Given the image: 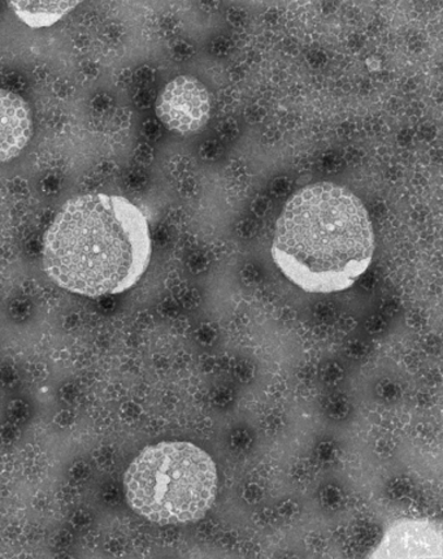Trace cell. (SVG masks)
I'll list each match as a JSON object with an SVG mask.
<instances>
[{
  "mask_svg": "<svg viewBox=\"0 0 443 559\" xmlns=\"http://www.w3.org/2000/svg\"><path fill=\"white\" fill-rule=\"evenodd\" d=\"M33 133L31 108L19 94L0 88V162L15 159Z\"/></svg>",
  "mask_w": 443,
  "mask_h": 559,
  "instance_id": "obj_6",
  "label": "cell"
},
{
  "mask_svg": "<svg viewBox=\"0 0 443 559\" xmlns=\"http://www.w3.org/2000/svg\"><path fill=\"white\" fill-rule=\"evenodd\" d=\"M155 110L169 131L179 134L200 132L211 114L207 87L192 76L176 78L160 92Z\"/></svg>",
  "mask_w": 443,
  "mask_h": 559,
  "instance_id": "obj_4",
  "label": "cell"
},
{
  "mask_svg": "<svg viewBox=\"0 0 443 559\" xmlns=\"http://www.w3.org/2000/svg\"><path fill=\"white\" fill-rule=\"evenodd\" d=\"M271 252L278 270L299 289L315 295L344 292L372 263L370 215L349 189L312 183L286 202Z\"/></svg>",
  "mask_w": 443,
  "mask_h": 559,
  "instance_id": "obj_2",
  "label": "cell"
},
{
  "mask_svg": "<svg viewBox=\"0 0 443 559\" xmlns=\"http://www.w3.org/2000/svg\"><path fill=\"white\" fill-rule=\"evenodd\" d=\"M148 222L127 198L84 194L68 201L46 230L43 263L60 288L86 297L119 295L145 274Z\"/></svg>",
  "mask_w": 443,
  "mask_h": 559,
  "instance_id": "obj_1",
  "label": "cell"
},
{
  "mask_svg": "<svg viewBox=\"0 0 443 559\" xmlns=\"http://www.w3.org/2000/svg\"><path fill=\"white\" fill-rule=\"evenodd\" d=\"M373 559H442L443 536L438 524L426 520H405L385 532Z\"/></svg>",
  "mask_w": 443,
  "mask_h": 559,
  "instance_id": "obj_5",
  "label": "cell"
},
{
  "mask_svg": "<svg viewBox=\"0 0 443 559\" xmlns=\"http://www.w3.org/2000/svg\"><path fill=\"white\" fill-rule=\"evenodd\" d=\"M84 0H9L20 22L33 29L50 28Z\"/></svg>",
  "mask_w": 443,
  "mask_h": 559,
  "instance_id": "obj_7",
  "label": "cell"
},
{
  "mask_svg": "<svg viewBox=\"0 0 443 559\" xmlns=\"http://www.w3.org/2000/svg\"><path fill=\"white\" fill-rule=\"evenodd\" d=\"M124 486L129 504L146 520L190 523L213 507L217 472L211 456L190 442H160L135 456Z\"/></svg>",
  "mask_w": 443,
  "mask_h": 559,
  "instance_id": "obj_3",
  "label": "cell"
}]
</instances>
